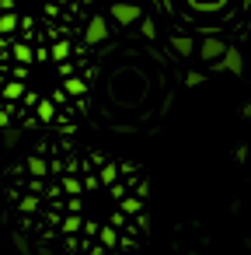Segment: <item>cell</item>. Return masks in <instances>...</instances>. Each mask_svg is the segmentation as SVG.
Masks as SVG:
<instances>
[{
	"label": "cell",
	"instance_id": "9",
	"mask_svg": "<svg viewBox=\"0 0 251 255\" xmlns=\"http://www.w3.org/2000/svg\"><path fill=\"white\" fill-rule=\"evenodd\" d=\"M49 56H53L56 63H67V60H70V42H63V39H60V42L49 49Z\"/></svg>",
	"mask_w": 251,
	"mask_h": 255
},
{
	"label": "cell",
	"instance_id": "11",
	"mask_svg": "<svg viewBox=\"0 0 251 255\" xmlns=\"http://www.w3.org/2000/svg\"><path fill=\"white\" fill-rule=\"evenodd\" d=\"M35 116H39V119H42V123H49V119H53V116H56V105H53V102H49V98H42V102H39V105H35Z\"/></svg>",
	"mask_w": 251,
	"mask_h": 255
},
{
	"label": "cell",
	"instance_id": "16",
	"mask_svg": "<svg viewBox=\"0 0 251 255\" xmlns=\"http://www.w3.org/2000/svg\"><path fill=\"white\" fill-rule=\"evenodd\" d=\"M140 32H143L147 39H157V25H154L150 18H143V21H140Z\"/></svg>",
	"mask_w": 251,
	"mask_h": 255
},
{
	"label": "cell",
	"instance_id": "5",
	"mask_svg": "<svg viewBox=\"0 0 251 255\" xmlns=\"http://www.w3.org/2000/svg\"><path fill=\"white\" fill-rule=\"evenodd\" d=\"M171 49H174L178 56H192V53H195V39H192V35H171Z\"/></svg>",
	"mask_w": 251,
	"mask_h": 255
},
{
	"label": "cell",
	"instance_id": "1",
	"mask_svg": "<svg viewBox=\"0 0 251 255\" xmlns=\"http://www.w3.org/2000/svg\"><path fill=\"white\" fill-rule=\"evenodd\" d=\"M112 21H115V25H140V21H143V11H140V4L115 0V4H112Z\"/></svg>",
	"mask_w": 251,
	"mask_h": 255
},
{
	"label": "cell",
	"instance_id": "20",
	"mask_svg": "<svg viewBox=\"0 0 251 255\" xmlns=\"http://www.w3.org/2000/svg\"><path fill=\"white\" fill-rule=\"evenodd\" d=\"M122 213H140V199H122Z\"/></svg>",
	"mask_w": 251,
	"mask_h": 255
},
{
	"label": "cell",
	"instance_id": "6",
	"mask_svg": "<svg viewBox=\"0 0 251 255\" xmlns=\"http://www.w3.org/2000/svg\"><path fill=\"white\" fill-rule=\"evenodd\" d=\"M11 56H14L18 63H25V67H28V63L35 60V49H32L28 42H14V46H11Z\"/></svg>",
	"mask_w": 251,
	"mask_h": 255
},
{
	"label": "cell",
	"instance_id": "4",
	"mask_svg": "<svg viewBox=\"0 0 251 255\" xmlns=\"http://www.w3.org/2000/svg\"><path fill=\"white\" fill-rule=\"evenodd\" d=\"M213 67H220V70H227V74L241 77V74H244V56H241V53L230 46V49L223 53V60H220V63H213Z\"/></svg>",
	"mask_w": 251,
	"mask_h": 255
},
{
	"label": "cell",
	"instance_id": "19",
	"mask_svg": "<svg viewBox=\"0 0 251 255\" xmlns=\"http://www.w3.org/2000/svg\"><path fill=\"white\" fill-rule=\"evenodd\" d=\"M202 81H206V77H202L199 70H188V74H185V84H188V88H199Z\"/></svg>",
	"mask_w": 251,
	"mask_h": 255
},
{
	"label": "cell",
	"instance_id": "3",
	"mask_svg": "<svg viewBox=\"0 0 251 255\" xmlns=\"http://www.w3.org/2000/svg\"><path fill=\"white\" fill-rule=\"evenodd\" d=\"M105 39H108V25H105V18H91L87 28H84V42H87V46H101Z\"/></svg>",
	"mask_w": 251,
	"mask_h": 255
},
{
	"label": "cell",
	"instance_id": "10",
	"mask_svg": "<svg viewBox=\"0 0 251 255\" xmlns=\"http://www.w3.org/2000/svg\"><path fill=\"white\" fill-rule=\"evenodd\" d=\"M63 91H67V95H74V98H81V95L87 91V84H84L81 77H67V84H63Z\"/></svg>",
	"mask_w": 251,
	"mask_h": 255
},
{
	"label": "cell",
	"instance_id": "7",
	"mask_svg": "<svg viewBox=\"0 0 251 255\" xmlns=\"http://www.w3.org/2000/svg\"><path fill=\"white\" fill-rule=\"evenodd\" d=\"M25 164H28V175H32V178H46V175H49V164H46L39 154H35V157H28Z\"/></svg>",
	"mask_w": 251,
	"mask_h": 255
},
{
	"label": "cell",
	"instance_id": "2",
	"mask_svg": "<svg viewBox=\"0 0 251 255\" xmlns=\"http://www.w3.org/2000/svg\"><path fill=\"white\" fill-rule=\"evenodd\" d=\"M227 49H230V46H227L223 39H216V35H206V39L199 42V56H202L206 63H220Z\"/></svg>",
	"mask_w": 251,
	"mask_h": 255
},
{
	"label": "cell",
	"instance_id": "13",
	"mask_svg": "<svg viewBox=\"0 0 251 255\" xmlns=\"http://www.w3.org/2000/svg\"><path fill=\"white\" fill-rule=\"evenodd\" d=\"M115 178H119V168L115 164H105L101 175H98V182H105V185H115Z\"/></svg>",
	"mask_w": 251,
	"mask_h": 255
},
{
	"label": "cell",
	"instance_id": "18",
	"mask_svg": "<svg viewBox=\"0 0 251 255\" xmlns=\"http://www.w3.org/2000/svg\"><path fill=\"white\" fill-rule=\"evenodd\" d=\"M18 105H7V109H0V129H11V112Z\"/></svg>",
	"mask_w": 251,
	"mask_h": 255
},
{
	"label": "cell",
	"instance_id": "21",
	"mask_svg": "<svg viewBox=\"0 0 251 255\" xmlns=\"http://www.w3.org/2000/svg\"><path fill=\"white\" fill-rule=\"evenodd\" d=\"M63 231H67V234L81 231V217H67V220H63Z\"/></svg>",
	"mask_w": 251,
	"mask_h": 255
},
{
	"label": "cell",
	"instance_id": "26",
	"mask_svg": "<svg viewBox=\"0 0 251 255\" xmlns=\"http://www.w3.org/2000/svg\"><path fill=\"white\" fill-rule=\"evenodd\" d=\"M91 4H94V0H91Z\"/></svg>",
	"mask_w": 251,
	"mask_h": 255
},
{
	"label": "cell",
	"instance_id": "12",
	"mask_svg": "<svg viewBox=\"0 0 251 255\" xmlns=\"http://www.w3.org/2000/svg\"><path fill=\"white\" fill-rule=\"evenodd\" d=\"M18 25H21V18H18V14H0V35H11Z\"/></svg>",
	"mask_w": 251,
	"mask_h": 255
},
{
	"label": "cell",
	"instance_id": "25",
	"mask_svg": "<svg viewBox=\"0 0 251 255\" xmlns=\"http://www.w3.org/2000/svg\"><path fill=\"white\" fill-rule=\"evenodd\" d=\"M53 4H56V7H60V4H70V0H53Z\"/></svg>",
	"mask_w": 251,
	"mask_h": 255
},
{
	"label": "cell",
	"instance_id": "23",
	"mask_svg": "<svg viewBox=\"0 0 251 255\" xmlns=\"http://www.w3.org/2000/svg\"><path fill=\"white\" fill-rule=\"evenodd\" d=\"M101 241L105 245H115V227H101Z\"/></svg>",
	"mask_w": 251,
	"mask_h": 255
},
{
	"label": "cell",
	"instance_id": "8",
	"mask_svg": "<svg viewBox=\"0 0 251 255\" xmlns=\"http://www.w3.org/2000/svg\"><path fill=\"white\" fill-rule=\"evenodd\" d=\"M0 91H4V98H7V102H18V98H25V84H21V81H7V84L0 88Z\"/></svg>",
	"mask_w": 251,
	"mask_h": 255
},
{
	"label": "cell",
	"instance_id": "14",
	"mask_svg": "<svg viewBox=\"0 0 251 255\" xmlns=\"http://www.w3.org/2000/svg\"><path fill=\"white\" fill-rule=\"evenodd\" d=\"M192 7H199V11H216V7H223L227 0H188Z\"/></svg>",
	"mask_w": 251,
	"mask_h": 255
},
{
	"label": "cell",
	"instance_id": "24",
	"mask_svg": "<svg viewBox=\"0 0 251 255\" xmlns=\"http://www.w3.org/2000/svg\"><path fill=\"white\" fill-rule=\"evenodd\" d=\"M0 49H7V39H4V35H0Z\"/></svg>",
	"mask_w": 251,
	"mask_h": 255
},
{
	"label": "cell",
	"instance_id": "22",
	"mask_svg": "<svg viewBox=\"0 0 251 255\" xmlns=\"http://www.w3.org/2000/svg\"><path fill=\"white\" fill-rule=\"evenodd\" d=\"M35 206H39V199H35V196H25V199H21V210H25V213H32Z\"/></svg>",
	"mask_w": 251,
	"mask_h": 255
},
{
	"label": "cell",
	"instance_id": "15",
	"mask_svg": "<svg viewBox=\"0 0 251 255\" xmlns=\"http://www.w3.org/2000/svg\"><path fill=\"white\" fill-rule=\"evenodd\" d=\"M18 140H21L18 129H4V133H0V143H4V147H18Z\"/></svg>",
	"mask_w": 251,
	"mask_h": 255
},
{
	"label": "cell",
	"instance_id": "17",
	"mask_svg": "<svg viewBox=\"0 0 251 255\" xmlns=\"http://www.w3.org/2000/svg\"><path fill=\"white\" fill-rule=\"evenodd\" d=\"M81 189H84V185H81L77 178H63V192H70V196H81Z\"/></svg>",
	"mask_w": 251,
	"mask_h": 255
}]
</instances>
